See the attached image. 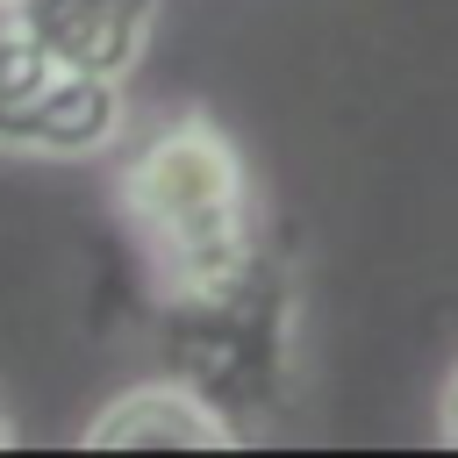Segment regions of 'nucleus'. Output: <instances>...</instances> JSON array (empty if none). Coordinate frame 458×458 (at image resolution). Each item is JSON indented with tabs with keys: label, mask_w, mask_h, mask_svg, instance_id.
<instances>
[{
	"label": "nucleus",
	"mask_w": 458,
	"mask_h": 458,
	"mask_svg": "<svg viewBox=\"0 0 458 458\" xmlns=\"http://www.w3.org/2000/svg\"><path fill=\"white\" fill-rule=\"evenodd\" d=\"M7 29L72 72L122 79L157 29V0H7Z\"/></svg>",
	"instance_id": "3"
},
{
	"label": "nucleus",
	"mask_w": 458,
	"mask_h": 458,
	"mask_svg": "<svg viewBox=\"0 0 458 458\" xmlns=\"http://www.w3.org/2000/svg\"><path fill=\"white\" fill-rule=\"evenodd\" d=\"M122 136V79L57 64L50 50L0 36V150H100Z\"/></svg>",
	"instance_id": "2"
},
{
	"label": "nucleus",
	"mask_w": 458,
	"mask_h": 458,
	"mask_svg": "<svg viewBox=\"0 0 458 458\" xmlns=\"http://www.w3.org/2000/svg\"><path fill=\"white\" fill-rule=\"evenodd\" d=\"M136 444H172V451H229L236 429L186 386H129L86 422V451H136Z\"/></svg>",
	"instance_id": "4"
},
{
	"label": "nucleus",
	"mask_w": 458,
	"mask_h": 458,
	"mask_svg": "<svg viewBox=\"0 0 458 458\" xmlns=\"http://www.w3.org/2000/svg\"><path fill=\"white\" fill-rule=\"evenodd\" d=\"M7 444H14V422H7V408H0V451H7Z\"/></svg>",
	"instance_id": "6"
},
{
	"label": "nucleus",
	"mask_w": 458,
	"mask_h": 458,
	"mask_svg": "<svg viewBox=\"0 0 458 458\" xmlns=\"http://www.w3.org/2000/svg\"><path fill=\"white\" fill-rule=\"evenodd\" d=\"M437 437H444V444H458V365H451V379H444V408H437Z\"/></svg>",
	"instance_id": "5"
},
{
	"label": "nucleus",
	"mask_w": 458,
	"mask_h": 458,
	"mask_svg": "<svg viewBox=\"0 0 458 458\" xmlns=\"http://www.w3.org/2000/svg\"><path fill=\"white\" fill-rule=\"evenodd\" d=\"M0 7H7V0H0Z\"/></svg>",
	"instance_id": "7"
},
{
	"label": "nucleus",
	"mask_w": 458,
	"mask_h": 458,
	"mask_svg": "<svg viewBox=\"0 0 458 458\" xmlns=\"http://www.w3.org/2000/svg\"><path fill=\"white\" fill-rule=\"evenodd\" d=\"M114 200L172 301H229L250 272V179L208 114L165 122L122 165Z\"/></svg>",
	"instance_id": "1"
}]
</instances>
